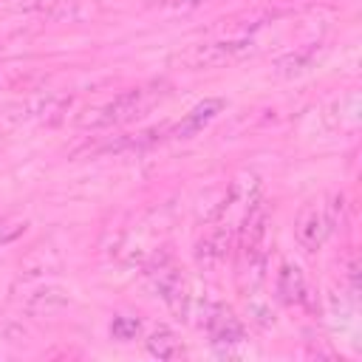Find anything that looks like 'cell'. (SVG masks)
I'll return each mask as SVG.
<instances>
[{
  "label": "cell",
  "mask_w": 362,
  "mask_h": 362,
  "mask_svg": "<svg viewBox=\"0 0 362 362\" xmlns=\"http://www.w3.org/2000/svg\"><path fill=\"white\" fill-rule=\"evenodd\" d=\"M156 96H158V93L150 90V88L124 90V93L113 96L110 102L85 110V116H79V124H82V127H110V124L133 122V119H139V116L156 102Z\"/></svg>",
  "instance_id": "6da1fadb"
},
{
  "label": "cell",
  "mask_w": 362,
  "mask_h": 362,
  "mask_svg": "<svg viewBox=\"0 0 362 362\" xmlns=\"http://www.w3.org/2000/svg\"><path fill=\"white\" fill-rule=\"evenodd\" d=\"M252 42L249 40H218V42H204V45H192L187 54H181V62L187 68H221L226 62L240 59L243 54H249Z\"/></svg>",
  "instance_id": "7a4b0ae2"
},
{
  "label": "cell",
  "mask_w": 362,
  "mask_h": 362,
  "mask_svg": "<svg viewBox=\"0 0 362 362\" xmlns=\"http://www.w3.org/2000/svg\"><path fill=\"white\" fill-rule=\"evenodd\" d=\"M204 328L212 339V345H238L246 339V328L243 322L235 317L232 308L221 305V303H209L204 308Z\"/></svg>",
  "instance_id": "3957f363"
},
{
  "label": "cell",
  "mask_w": 362,
  "mask_h": 362,
  "mask_svg": "<svg viewBox=\"0 0 362 362\" xmlns=\"http://www.w3.org/2000/svg\"><path fill=\"white\" fill-rule=\"evenodd\" d=\"M331 229H334V223L328 221V212H322L314 204H305L294 221V238L305 252H317L325 243V238L331 235Z\"/></svg>",
  "instance_id": "277c9868"
},
{
  "label": "cell",
  "mask_w": 362,
  "mask_h": 362,
  "mask_svg": "<svg viewBox=\"0 0 362 362\" xmlns=\"http://www.w3.org/2000/svg\"><path fill=\"white\" fill-rule=\"evenodd\" d=\"M229 246H232V229L223 223H215L195 246V263L204 272H215L218 266L226 263L229 257Z\"/></svg>",
  "instance_id": "5b68a950"
},
{
  "label": "cell",
  "mask_w": 362,
  "mask_h": 362,
  "mask_svg": "<svg viewBox=\"0 0 362 362\" xmlns=\"http://www.w3.org/2000/svg\"><path fill=\"white\" fill-rule=\"evenodd\" d=\"M277 297L286 305H305L308 303V283L297 263L283 260L277 272Z\"/></svg>",
  "instance_id": "8992f818"
},
{
  "label": "cell",
  "mask_w": 362,
  "mask_h": 362,
  "mask_svg": "<svg viewBox=\"0 0 362 362\" xmlns=\"http://www.w3.org/2000/svg\"><path fill=\"white\" fill-rule=\"evenodd\" d=\"M221 110H223V99H204V102H198V105L170 130V136H173V139H192V136L201 133Z\"/></svg>",
  "instance_id": "52a82bcc"
},
{
  "label": "cell",
  "mask_w": 362,
  "mask_h": 362,
  "mask_svg": "<svg viewBox=\"0 0 362 362\" xmlns=\"http://www.w3.org/2000/svg\"><path fill=\"white\" fill-rule=\"evenodd\" d=\"M144 342H147V351H150L153 356H158V359H178V356L184 354L181 339H178L167 325L153 328V331H150V337H147Z\"/></svg>",
  "instance_id": "ba28073f"
},
{
  "label": "cell",
  "mask_w": 362,
  "mask_h": 362,
  "mask_svg": "<svg viewBox=\"0 0 362 362\" xmlns=\"http://www.w3.org/2000/svg\"><path fill=\"white\" fill-rule=\"evenodd\" d=\"M141 334V322L136 317H113L110 322V337L119 339V342H130Z\"/></svg>",
  "instance_id": "9c48e42d"
},
{
  "label": "cell",
  "mask_w": 362,
  "mask_h": 362,
  "mask_svg": "<svg viewBox=\"0 0 362 362\" xmlns=\"http://www.w3.org/2000/svg\"><path fill=\"white\" fill-rule=\"evenodd\" d=\"M311 59H314V51H300V54H288V57L277 59V68H280V74L291 76V74L305 71L311 65Z\"/></svg>",
  "instance_id": "30bf717a"
},
{
  "label": "cell",
  "mask_w": 362,
  "mask_h": 362,
  "mask_svg": "<svg viewBox=\"0 0 362 362\" xmlns=\"http://www.w3.org/2000/svg\"><path fill=\"white\" fill-rule=\"evenodd\" d=\"M25 232V218H0V243H11Z\"/></svg>",
  "instance_id": "8fae6325"
},
{
  "label": "cell",
  "mask_w": 362,
  "mask_h": 362,
  "mask_svg": "<svg viewBox=\"0 0 362 362\" xmlns=\"http://www.w3.org/2000/svg\"><path fill=\"white\" fill-rule=\"evenodd\" d=\"M170 3H175V6H181V8H195V6H204V3H209V0H170Z\"/></svg>",
  "instance_id": "7c38bea8"
}]
</instances>
